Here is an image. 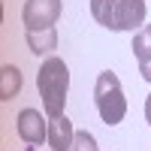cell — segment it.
I'll return each instance as SVG.
<instances>
[{
    "label": "cell",
    "mask_w": 151,
    "mask_h": 151,
    "mask_svg": "<svg viewBox=\"0 0 151 151\" xmlns=\"http://www.w3.org/2000/svg\"><path fill=\"white\" fill-rule=\"evenodd\" d=\"M139 76L145 82H151V60H142V64H139Z\"/></svg>",
    "instance_id": "cell-11"
},
{
    "label": "cell",
    "mask_w": 151,
    "mask_h": 151,
    "mask_svg": "<svg viewBox=\"0 0 151 151\" xmlns=\"http://www.w3.org/2000/svg\"><path fill=\"white\" fill-rule=\"evenodd\" d=\"M36 88H40L45 115H48V118L64 115L67 91H70V70H67V64H64L58 55H48V58L42 60L40 73H36Z\"/></svg>",
    "instance_id": "cell-1"
},
{
    "label": "cell",
    "mask_w": 151,
    "mask_h": 151,
    "mask_svg": "<svg viewBox=\"0 0 151 151\" xmlns=\"http://www.w3.org/2000/svg\"><path fill=\"white\" fill-rule=\"evenodd\" d=\"M145 121H148V124H151V94H148V97H145Z\"/></svg>",
    "instance_id": "cell-12"
},
{
    "label": "cell",
    "mask_w": 151,
    "mask_h": 151,
    "mask_svg": "<svg viewBox=\"0 0 151 151\" xmlns=\"http://www.w3.org/2000/svg\"><path fill=\"white\" fill-rule=\"evenodd\" d=\"M70 151H100V148H97V139H94L91 130H76V139H73Z\"/></svg>",
    "instance_id": "cell-10"
},
{
    "label": "cell",
    "mask_w": 151,
    "mask_h": 151,
    "mask_svg": "<svg viewBox=\"0 0 151 151\" xmlns=\"http://www.w3.org/2000/svg\"><path fill=\"white\" fill-rule=\"evenodd\" d=\"M27 48L33 55H48L58 48V30L45 27V30H27Z\"/></svg>",
    "instance_id": "cell-8"
},
{
    "label": "cell",
    "mask_w": 151,
    "mask_h": 151,
    "mask_svg": "<svg viewBox=\"0 0 151 151\" xmlns=\"http://www.w3.org/2000/svg\"><path fill=\"white\" fill-rule=\"evenodd\" d=\"M133 55H136V60H151V24H142L139 30L133 33Z\"/></svg>",
    "instance_id": "cell-9"
},
{
    "label": "cell",
    "mask_w": 151,
    "mask_h": 151,
    "mask_svg": "<svg viewBox=\"0 0 151 151\" xmlns=\"http://www.w3.org/2000/svg\"><path fill=\"white\" fill-rule=\"evenodd\" d=\"M91 15L106 30H139L145 24V0H91Z\"/></svg>",
    "instance_id": "cell-2"
},
{
    "label": "cell",
    "mask_w": 151,
    "mask_h": 151,
    "mask_svg": "<svg viewBox=\"0 0 151 151\" xmlns=\"http://www.w3.org/2000/svg\"><path fill=\"white\" fill-rule=\"evenodd\" d=\"M73 139H76V130L67 115L48 118V145H52V151H70Z\"/></svg>",
    "instance_id": "cell-6"
},
{
    "label": "cell",
    "mask_w": 151,
    "mask_h": 151,
    "mask_svg": "<svg viewBox=\"0 0 151 151\" xmlns=\"http://www.w3.org/2000/svg\"><path fill=\"white\" fill-rule=\"evenodd\" d=\"M94 103H97V112H100V121H103L106 127L121 124L124 115H127V97H124V91H121V79L112 70H103L97 76Z\"/></svg>",
    "instance_id": "cell-3"
},
{
    "label": "cell",
    "mask_w": 151,
    "mask_h": 151,
    "mask_svg": "<svg viewBox=\"0 0 151 151\" xmlns=\"http://www.w3.org/2000/svg\"><path fill=\"white\" fill-rule=\"evenodd\" d=\"M64 0H24L21 6V21L27 30H45L55 27V21L60 18Z\"/></svg>",
    "instance_id": "cell-4"
},
{
    "label": "cell",
    "mask_w": 151,
    "mask_h": 151,
    "mask_svg": "<svg viewBox=\"0 0 151 151\" xmlns=\"http://www.w3.org/2000/svg\"><path fill=\"white\" fill-rule=\"evenodd\" d=\"M21 85H24V79H21V70L15 64H3L0 67V100H3V103L12 100V97H18Z\"/></svg>",
    "instance_id": "cell-7"
},
{
    "label": "cell",
    "mask_w": 151,
    "mask_h": 151,
    "mask_svg": "<svg viewBox=\"0 0 151 151\" xmlns=\"http://www.w3.org/2000/svg\"><path fill=\"white\" fill-rule=\"evenodd\" d=\"M15 130L21 136V142L42 145V142H48V115H42L36 109H21L15 118Z\"/></svg>",
    "instance_id": "cell-5"
}]
</instances>
